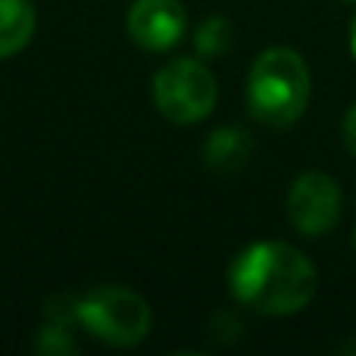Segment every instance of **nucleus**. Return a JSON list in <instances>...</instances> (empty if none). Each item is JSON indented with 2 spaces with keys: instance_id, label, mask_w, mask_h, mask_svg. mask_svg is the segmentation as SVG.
Here are the masks:
<instances>
[{
  "instance_id": "1a4fd4ad",
  "label": "nucleus",
  "mask_w": 356,
  "mask_h": 356,
  "mask_svg": "<svg viewBox=\"0 0 356 356\" xmlns=\"http://www.w3.org/2000/svg\"><path fill=\"white\" fill-rule=\"evenodd\" d=\"M234 41V31H232V22L222 16H209L200 22L194 35V44H197V54L207 56V60H219L222 54H228Z\"/></svg>"
},
{
  "instance_id": "6e6552de",
  "label": "nucleus",
  "mask_w": 356,
  "mask_h": 356,
  "mask_svg": "<svg viewBox=\"0 0 356 356\" xmlns=\"http://www.w3.org/2000/svg\"><path fill=\"white\" fill-rule=\"evenodd\" d=\"M35 35L31 0H0V60L16 56Z\"/></svg>"
},
{
  "instance_id": "f8f14e48",
  "label": "nucleus",
  "mask_w": 356,
  "mask_h": 356,
  "mask_svg": "<svg viewBox=\"0 0 356 356\" xmlns=\"http://www.w3.org/2000/svg\"><path fill=\"white\" fill-rule=\"evenodd\" d=\"M341 353H356V341H350V344L341 347Z\"/></svg>"
},
{
  "instance_id": "9b49d317",
  "label": "nucleus",
  "mask_w": 356,
  "mask_h": 356,
  "mask_svg": "<svg viewBox=\"0 0 356 356\" xmlns=\"http://www.w3.org/2000/svg\"><path fill=\"white\" fill-rule=\"evenodd\" d=\"M350 50H353V56H356V16H353V22H350Z\"/></svg>"
},
{
  "instance_id": "f257e3e1",
  "label": "nucleus",
  "mask_w": 356,
  "mask_h": 356,
  "mask_svg": "<svg viewBox=\"0 0 356 356\" xmlns=\"http://www.w3.org/2000/svg\"><path fill=\"white\" fill-rule=\"evenodd\" d=\"M316 266L284 241H257L234 257L228 288L234 300L263 316H294L316 294Z\"/></svg>"
},
{
  "instance_id": "f03ea898",
  "label": "nucleus",
  "mask_w": 356,
  "mask_h": 356,
  "mask_svg": "<svg viewBox=\"0 0 356 356\" xmlns=\"http://www.w3.org/2000/svg\"><path fill=\"white\" fill-rule=\"evenodd\" d=\"M313 79L297 50L269 47L253 60L247 75V106L259 125L284 131L307 113Z\"/></svg>"
},
{
  "instance_id": "0eeeda50",
  "label": "nucleus",
  "mask_w": 356,
  "mask_h": 356,
  "mask_svg": "<svg viewBox=\"0 0 356 356\" xmlns=\"http://www.w3.org/2000/svg\"><path fill=\"white\" fill-rule=\"evenodd\" d=\"M253 150V138L247 135L238 125H225V129H216L213 135L203 144V163H207L213 172H238L247 160H250Z\"/></svg>"
},
{
  "instance_id": "20e7f679",
  "label": "nucleus",
  "mask_w": 356,
  "mask_h": 356,
  "mask_svg": "<svg viewBox=\"0 0 356 356\" xmlns=\"http://www.w3.org/2000/svg\"><path fill=\"white\" fill-rule=\"evenodd\" d=\"M154 100L156 110L169 122L194 125L203 122L216 110L219 85H216V75L200 60L178 56V60H169L154 75Z\"/></svg>"
},
{
  "instance_id": "4468645a",
  "label": "nucleus",
  "mask_w": 356,
  "mask_h": 356,
  "mask_svg": "<svg viewBox=\"0 0 356 356\" xmlns=\"http://www.w3.org/2000/svg\"><path fill=\"white\" fill-rule=\"evenodd\" d=\"M344 3H356V0H344Z\"/></svg>"
},
{
  "instance_id": "423d86ee",
  "label": "nucleus",
  "mask_w": 356,
  "mask_h": 356,
  "mask_svg": "<svg viewBox=\"0 0 356 356\" xmlns=\"http://www.w3.org/2000/svg\"><path fill=\"white\" fill-rule=\"evenodd\" d=\"M188 31L181 0H135L129 10V35L138 47L163 54L172 50Z\"/></svg>"
},
{
  "instance_id": "9d476101",
  "label": "nucleus",
  "mask_w": 356,
  "mask_h": 356,
  "mask_svg": "<svg viewBox=\"0 0 356 356\" xmlns=\"http://www.w3.org/2000/svg\"><path fill=\"white\" fill-rule=\"evenodd\" d=\"M344 144H347V150L356 156V104L347 110V116H344Z\"/></svg>"
},
{
  "instance_id": "ddd939ff",
  "label": "nucleus",
  "mask_w": 356,
  "mask_h": 356,
  "mask_svg": "<svg viewBox=\"0 0 356 356\" xmlns=\"http://www.w3.org/2000/svg\"><path fill=\"white\" fill-rule=\"evenodd\" d=\"M353 250H356V228H353Z\"/></svg>"
},
{
  "instance_id": "7ed1b4c3",
  "label": "nucleus",
  "mask_w": 356,
  "mask_h": 356,
  "mask_svg": "<svg viewBox=\"0 0 356 356\" xmlns=\"http://www.w3.org/2000/svg\"><path fill=\"white\" fill-rule=\"evenodd\" d=\"M75 322L110 347H135L150 332V307L141 294L119 284H100L75 300Z\"/></svg>"
},
{
  "instance_id": "39448f33",
  "label": "nucleus",
  "mask_w": 356,
  "mask_h": 356,
  "mask_svg": "<svg viewBox=\"0 0 356 356\" xmlns=\"http://www.w3.org/2000/svg\"><path fill=\"white\" fill-rule=\"evenodd\" d=\"M288 219L303 238H322L341 219V188L332 175L309 169L288 188Z\"/></svg>"
}]
</instances>
